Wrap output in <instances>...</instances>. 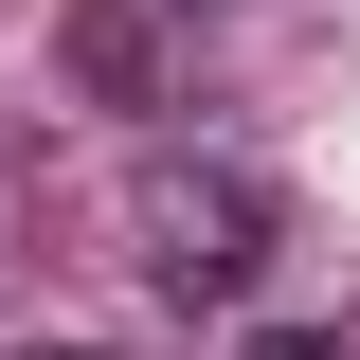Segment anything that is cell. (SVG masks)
Instances as JSON below:
<instances>
[{
    "label": "cell",
    "instance_id": "277c9868",
    "mask_svg": "<svg viewBox=\"0 0 360 360\" xmlns=\"http://www.w3.org/2000/svg\"><path fill=\"white\" fill-rule=\"evenodd\" d=\"M37 360H90V342H37Z\"/></svg>",
    "mask_w": 360,
    "mask_h": 360
},
{
    "label": "cell",
    "instance_id": "6da1fadb",
    "mask_svg": "<svg viewBox=\"0 0 360 360\" xmlns=\"http://www.w3.org/2000/svg\"><path fill=\"white\" fill-rule=\"evenodd\" d=\"M252 234H270V198L252 180H198V198H162V307H234V288H252Z\"/></svg>",
    "mask_w": 360,
    "mask_h": 360
},
{
    "label": "cell",
    "instance_id": "7a4b0ae2",
    "mask_svg": "<svg viewBox=\"0 0 360 360\" xmlns=\"http://www.w3.org/2000/svg\"><path fill=\"white\" fill-rule=\"evenodd\" d=\"M54 54H72V90H90V108H144V90H162L144 0H72V18H54Z\"/></svg>",
    "mask_w": 360,
    "mask_h": 360
},
{
    "label": "cell",
    "instance_id": "3957f363",
    "mask_svg": "<svg viewBox=\"0 0 360 360\" xmlns=\"http://www.w3.org/2000/svg\"><path fill=\"white\" fill-rule=\"evenodd\" d=\"M252 360H342V324H252Z\"/></svg>",
    "mask_w": 360,
    "mask_h": 360
}]
</instances>
